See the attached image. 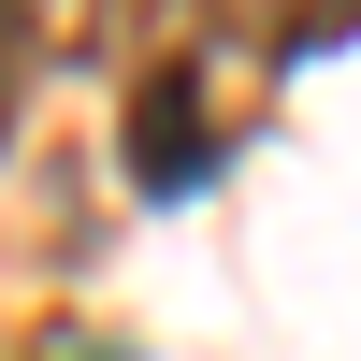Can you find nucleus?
<instances>
[{
  "instance_id": "1",
  "label": "nucleus",
  "mask_w": 361,
  "mask_h": 361,
  "mask_svg": "<svg viewBox=\"0 0 361 361\" xmlns=\"http://www.w3.org/2000/svg\"><path fill=\"white\" fill-rule=\"evenodd\" d=\"M116 159H130V188H202V173L231 159V58L217 44H173L159 73L130 87V116H116Z\"/></svg>"
},
{
  "instance_id": "2",
  "label": "nucleus",
  "mask_w": 361,
  "mask_h": 361,
  "mask_svg": "<svg viewBox=\"0 0 361 361\" xmlns=\"http://www.w3.org/2000/svg\"><path fill=\"white\" fill-rule=\"evenodd\" d=\"M130 15H159V0H0V130L29 116V87H44V73L116 58V44H130Z\"/></svg>"
}]
</instances>
